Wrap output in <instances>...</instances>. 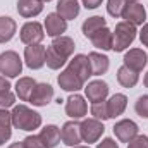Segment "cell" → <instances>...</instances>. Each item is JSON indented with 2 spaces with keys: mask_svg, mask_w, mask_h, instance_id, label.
<instances>
[{
  "mask_svg": "<svg viewBox=\"0 0 148 148\" xmlns=\"http://www.w3.org/2000/svg\"><path fill=\"white\" fill-rule=\"evenodd\" d=\"M66 114L71 119H83L88 114V103L84 100V97L73 93L67 100H66Z\"/></svg>",
  "mask_w": 148,
  "mask_h": 148,
  "instance_id": "cell-10",
  "label": "cell"
},
{
  "mask_svg": "<svg viewBox=\"0 0 148 148\" xmlns=\"http://www.w3.org/2000/svg\"><path fill=\"white\" fill-rule=\"evenodd\" d=\"M60 140L67 147H77L83 141V138H81V122H77L76 119L67 121L60 129Z\"/></svg>",
  "mask_w": 148,
  "mask_h": 148,
  "instance_id": "cell-7",
  "label": "cell"
},
{
  "mask_svg": "<svg viewBox=\"0 0 148 148\" xmlns=\"http://www.w3.org/2000/svg\"><path fill=\"white\" fill-rule=\"evenodd\" d=\"M67 62V57H64L60 52H57L52 45L47 48V57H45V64L52 69V71H59L66 66Z\"/></svg>",
  "mask_w": 148,
  "mask_h": 148,
  "instance_id": "cell-29",
  "label": "cell"
},
{
  "mask_svg": "<svg viewBox=\"0 0 148 148\" xmlns=\"http://www.w3.org/2000/svg\"><path fill=\"white\" fill-rule=\"evenodd\" d=\"M138 131H140L138 124L131 119H122L114 124V134L122 143H129L134 136H138Z\"/></svg>",
  "mask_w": 148,
  "mask_h": 148,
  "instance_id": "cell-8",
  "label": "cell"
},
{
  "mask_svg": "<svg viewBox=\"0 0 148 148\" xmlns=\"http://www.w3.org/2000/svg\"><path fill=\"white\" fill-rule=\"evenodd\" d=\"M57 14L66 19V21H71V19H76L79 16V10H81V5L77 0H59L57 5Z\"/></svg>",
  "mask_w": 148,
  "mask_h": 148,
  "instance_id": "cell-18",
  "label": "cell"
},
{
  "mask_svg": "<svg viewBox=\"0 0 148 148\" xmlns=\"http://www.w3.org/2000/svg\"><path fill=\"white\" fill-rule=\"evenodd\" d=\"M16 29H17V24L12 17L0 16V45L10 41L16 35Z\"/></svg>",
  "mask_w": 148,
  "mask_h": 148,
  "instance_id": "cell-26",
  "label": "cell"
},
{
  "mask_svg": "<svg viewBox=\"0 0 148 148\" xmlns=\"http://www.w3.org/2000/svg\"><path fill=\"white\" fill-rule=\"evenodd\" d=\"M67 69H71L74 74H77L84 83L88 81V77L91 76V66H90V59L88 55H83V53H77L74 55L73 59L69 60V66Z\"/></svg>",
  "mask_w": 148,
  "mask_h": 148,
  "instance_id": "cell-16",
  "label": "cell"
},
{
  "mask_svg": "<svg viewBox=\"0 0 148 148\" xmlns=\"http://www.w3.org/2000/svg\"><path fill=\"white\" fill-rule=\"evenodd\" d=\"M43 28H45V33H47L48 36H52V38L62 36V35L67 31V21L62 19L57 12H50V14H47V17H45Z\"/></svg>",
  "mask_w": 148,
  "mask_h": 148,
  "instance_id": "cell-9",
  "label": "cell"
},
{
  "mask_svg": "<svg viewBox=\"0 0 148 148\" xmlns=\"http://www.w3.org/2000/svg\"><path fill=\"white\" fill-rule=\"evenodd\" d=\"M52 98H53V88L48 83H36L29 97V103H33L35 107H45L52 102Z\"/></svg>",
  "mask_w": 148,
  "mask_h": 148,
  "instance_id": "cell-13",
  "label": "cell"
},
{
  "mask_svg": "<svg viewBox=\"0 0 148 148\" xmlns=\"http://www.w3.org/2000/svg\"><path fill=\"white\" fill-rule=\"evenodd\" d=\"M105 133V126H103V122L102 121H98V119H93V117H90V119H84L83 122H81V138H83V141L84 143H97L100 138H102V134Z\"/></svg>",
  "mask_w": 148,
  "mask_h": 148,
  "instance_id": "cell-4",
  "label": "cell"
},
{
  "mask_svg": "<svg viewBox=\"0 0 148 148\" xmlns=\"http://www.w3.org/2000/svg\"><path fill=\"white\" fill-rule=\"evenodd\" d=\"M35 86H36V81L33 77H28V76L19 77L17 83H16V86H14L16 88V95L19 97L21 102H29V97H31Z\"/></svg>",
  "mask_w": 148,
  "mask_h": 148,
  "instance_id": "cell-23",
  "label": "cell"
},
{
  "mask_svg": "<svg viewBox=\"0 0 148 148\" xmlns=\"http://www.w3.org/2000/svg\"><path fill=\"white\" fill-rule=\"evenodd\" d=\"M19 38L24 45H38L45 38V28L36 21H28L23 24L19 31Z\"/></svg>",
  "mask_w": 148,
  "mask_h": 148,
  "instance_id": "cell-5",
  "label": "cell"
},
{
  "mask_svg": "<svg viewBox=\"0 0 148 148\" xmlns=\"http://www.w3.org/2000/svg\"><path fill=\"white\" fill-rule=\"evenodd\" d=\"M127 3H136V2H140V0H126Z\"/></svg>",
  "mask_w": 148,
  "mask_h": 148,
  "instance_id": "cell-41",
  "label": "cell"
},
{
  "mask_svg": "<svg viewBox=\"0 0 148 148\" xmlns=\"http://www.w3.org/2000/svg\"><path fill=\"white\" fill-rule=\"evenodd\" d=\"M97 148H119V145H117L115 140H112V138H103V140L97 145Z\"/></svg>",
  "mask_w": 148,
  "mask_h": 148,
  "instance_id": "cell-36",
  "label": "cell"
},
{
  "mask_svg": "<svg viewBox=\"0 0 148 148\" xmlns=\"http://www.w3.org/2000/svg\"><path fill=\"white\" fill-rule=\"evenodd\" d=\"M16 102V95L10 91V83L5 76H0V109H9Z\"/></svg>",
  "mask_w": 148,
  "mask_h": 148,
  "instance_id": "cell-28",
  "label": "cell"
},
{
  "mask_svg": "<svg viewBox=\"0 0 148 148\" xmlns=\"http://www.w3.org/2000/svg\"><path fill=\"white\" fill-rule=\"evenodd\" d=\"M7 148H26V147H24V143H23V141H17V143H12V145H9Z\"/></svg>",
  "mask_w": 148,
  "mask_h": 148,
  "instance_id": "cell-39",
  "label": "cell"
},
{
  "mask_svg": "<svg viewBox=\"0 0 148 148\" xmlns=\"http://www.w3.org/2000/svg\"><path fill=\"white\" fill-rule=\"evenodd\" d=\"M91 115H93V119H98V121H107L109 119V110H107V100H103V102H95V103H91Z\"/></svg>",
  "mask_w": 148,
  "mask_h": 148,
  "instance_id": "cell-31",
  "label": "cell"
},
{
  "mask_svg": "<svg viewBox=\"0 0 148 148\" xmlns=\"http://www.w3.org/2000/svg\"><path fill=\"white\" fill-rule=\"evenodd\" d=\"M43 2H50V0H43Z\"/></svg>",
  "mask_w": 148,
  "mask_h": 148,
  "instance_id": "cell-43",
  "label": "cell"
},
{
  "mask_svg": "<svg viewBox=\"0 0 148 148\" xmlns=\"http://www.w3.org/2000/svg\"><path fill=\"white\" fill-rule=\"evenodd\" d=\"M73 148H90V145H88V147H83V145H77V147H73Z\"/></svg>",
  "mask_w": 148,
  "mask_h": 148,
  "instance_id": "cell-42",
  "label": "cell"
},
{
  "mask_svg": "<svg viewBox=\"0 0 148 148\" xmlns=\"http://www.w3.org/2000/svg\"><path fill=\"white\" fill-rule=\"evenodd\" d=\"M127 107V97L122 93H115L107 100V110H109V119H115L122 115Z\"/></svg>",
  "mask_w": 148,
  "mask_h": 148,
  "instance_id": "cell-20",
  "label": "cell"
},
{
  "mask_svg": "<svg viewBox=\"0 0 148 148\" xmlns=\"http://www.w3.org/2000/svg\"><path fill=\"white\" fill-rule=\"evenodd\" d=\"M90 41L93 43V47H97V48H100V50H103V52H107V50H112V43H114V35H112V31L105 26V28H102L100 31H97L93 36L90 38Z\"/></svg>",
  "mask_w": 148,
  "mask_h": 148,
  "instance_id": "cell-22",
  "label": "cell"
},
{
  "mask_svg": "<svg viewBox=\"0 0 148 148\" xmlns=\"http://www.w3.org/2000/svg\"><path fill=\"white\" fill-rule=\"evenodd\" d=\"M12 136V115L7 109H0V147Z\"/></svg>",
  "mask_w": 148,
  "mask_h": 148,
  "instance_id": "cell-27",
  "label": "cell"
},
{
  "mask_svg": "<svg viewBox=\"0 0 148 148\" xmlns=\"http://www.w3.org/2000/svg\"><path fill=\"white\" fill-rule=\"evenodd\" d=\"M45 57H47V48L38 43V45H26L24 48V62L29 69H41L45 66Z\"/></svg>",
  "mask_w": 148,
  "mask_h": 148,
  "instance_id": "cell-6",
  "label": "cell"
},
{
  "mask_svg": "<svg viewBox=\"0 0 148 148\" xmlns=\"http://www.w3.org/2000/svg\"><path fill=\"white\" fill-rule=\"evenodd\" d=\"M140 40H141V43L148 47V23L143 24V28H141V31H140Z\"/></svg>",
  "mask_w": 148,
  "mask_h": 148,
  "instance_id": "cell-37",
  "label": "cell"
},
{
  "mask_svg": "<svg viewBox=\"0 0 148 148\" xmlns=\"http://www.w3.org/2000/svg\"><path fill=\"white\" fill-rule=\"evenodd\" d=\"M88 59H90V66H91V76H102L110 67V59L105 53L91 52V53H88Z\"/></svg>",
  "mask_w": 148,
  "mask_h": 148,
  "instance_id": "cell-19",
  "label": "cell"
},
{
  "mask_svg": "<svg viewBox=\"0 0 148 148\" xmlns=\"http://www.w3.org/2000/svg\"><path fill=\"white\" fill-rule=\"evenodd\" d=\"M127 148H148V136H145V134L134 136V138L127 143Z\"/></svg>",
  "mask_w": 148,
  "mask_h": 148,
  "instance_id": "cell-35",
  "label": "cell"
},
{
  "mask_svg": "<svg viewBox=\"0 0 148 148\" xmlns=\"http://www.w3.org/2000/svg\"><path fill=\"white\" fill-rule=\"evenodd\" d=\"M57 83H59V86L62 88V90H66V91H71V93H76V91H79L81 88H84V81L77 76V74H74L71 69H64L62 73L57 76Z\"/></svg>",
  "mask_w": 148,
  "mask_h": 148,
  "instance_id": "cell-14",
  "label": "cell"
},
{
  "mask_svg": "<svg viewBox=\"0 0 148 148\" xmlns=\"http://www.w3.org/2000/svg\"><path fill=\"white\" fill-rule=\"evenodd\" d=\"M143 84H145V86L148 88V73L145 74V77H143Z\"/></svg>",
  "mask_w": 148,
  "mask_h": 148,
  "instance_id": "cell-40",
  "label": "cell"
},
{
  "mask_svg": "<svg viewBox=\"0 0 148 148\" xmlns=\"http://www.w3.org/2000/svg\"><path fill=\"white\" fill-rule=\"evenodd\" d=\"M40 140L43 141V145L47 148H55L60 143V129L53 124H48L45 126L41 131H40Z\"/></svg>",
  "mask_w": 148,
  "mask_h": 148,
  "instance_id": "cell-21",
  "label": "cell"
},
{
  "mask_svg": "<svg viewBox=\"0 0 148 148\" xmlns=\"http://www.w3.org/2000/svg\"><path fill=\"white\" fill-rule=\"evenodd\" d=\"M52 47L57 50V52H60L64 57H71L74 53V48H76V45H74V40L73 38H69V36H57V38H53V41H52Z\"/></svg>",
  "mask_w": 148,
  "mask_h": 148,
  "instance_id": "cell-30",
  "label": "cell"
},
{
  "mask_svg": "<svg viewBox=\"0 0 148 148\" xmlns=\"http://www.w3.org/2000/svg\"><path fill=\"white\" fill-rule=\"evenodd\" d=\"M136 26L127 23V21H121L115 24V29L112 31L114 35V43H112V50L114 52H124L126 48H129V45L134 41L136 38Z\"/></svg>",
  "mask_w": 148,
  "mask_h": 148,
  "instance_id": "cell-2",
  "label": "cell"
},
{
  "mask_svg": "<svg viewBox=\"0 0 148 148\" xmlns=\"http://www.w3.org/2000/svg\"><path fill=\"white\" fill-rule=\"evenodd\" d=\"M12 126L19 131H33L41 126V115L28 105H14L10 112Z\"/></svg>",
  "mask_w": 148,
  "mask_h": 148,
  "instance_id": "cell-1",
  "label": "cell"
},
{
  "mask_svg": "<svg viewBox=\"0 0 148 148\" xmlns=\"http://www.w3.org/2000/svg\"><path fill=\"white\" fill-rule=\"evenodd\" d=\"M107 26V21H105V17H102V16H91V17H88L84 23H83V26H81V31H83V35L84 36L90 38L93 36L97 31H100L102 28H105Z\"/></svg>",
  "mask_w": 148,
  "mask_h": 148,
  "instance_id": "cell-25",
  "label": "cell"
},
{
  "mask_svg": "<svg viewBox=\"0 0 148 148\" xmlns=\"http://www.w3.org/2000/svg\"><path fill=\"white\" fill-rule=\"evenodd\" d=\"M23 73V60L17 52L5 50L0 53V74L5 77H17Z\"/></svg>",
  "mask_w": 148,
  "mask_h": 148,
  "instance_id": "cell-3",
  "label": "cell"
},
{
  "mask_svg": "<svg viewBox=\"0 0 148 148\" xmlns=\"http://www.w3.org/2000/svg\"><path fill=\"white\" fill-rule=\"evenodd\" d=\"M43 0H17V12L24 19L36 17L43 10Z\"/></svg>",
  "mask_w": 148,
  "mask_h": 148,
  "instance_id": "cell-17",
  "label": "cell"
},
{
  "mask_svg": "<svg viewBox=\"0 0 148 148\" xmlns=\"http://www.w3.org/2000/svg\"><path fill=\"white\" fill-rule=\"evenodd\" d=\"M138 79H140V73L129 69L127 66H121L117 69V81L124 88H134L138 84Z\"/></svg>",
  "mask_w": 148,
  "mask_h": 148,
  "instance_id": "cell-24",
  "label": "cell"
},
{
  "mask_svg": "<svg viewBox=\"0 0 148 148\" xmlns=\"http://www.w3.org/2000/svg\"><path fill=\"white\" fill-rule=\"evenodd\" d=\"M23 143H24V147L26 148H47L45 145H43V141L40 140V136H36V134H29V136H26Z\"/></svg>",
  "mask_w": 148,
  "mask_h": 148,
  "instance_id": "cell-34",
  "label": "cell"
},
{
  "mask_svg": "<svg viewBox=\"0 0 148 148\" xmlns=\"http://www.w3.org/2000/svg\"><path fill=\"white\" fill-rule=\"evenodd\" d=\"M122 19L131 23V24H134V26H143L145 21H147V10H145V7L140 2L127 3L124 12H122Z\"/></svg>",
  "mask_w": 148,
  "mask_h": 148,
  "instance_id": "cell-15",
  "label": "cell"
},
{
  "mask_svg": "<svg viewBox=\"0 0 148 148\" xmlns=\"http://www.w3.org/2000/svg\"><path fill=\"white\" fill-rule=\"evenodd\" d=\"M81 2H83V5H84L86 9H97V7L102 5L103 0H81Z\"/></svg>",
  "mask_w": 148,
  "mask_h": 148,
  "instance_id": "cell-38",
  "label": "cell"
},
{
  "mask_svg": "<svg viewBox=\"0 0 148 148\" xmlns=\"http://www.w3.org/2000/svg\"><path fill=\"white\" fill-rule=\"evenodd\" d=\"M148 64V55L145 50L141 48H131L124 53V66H127L129 69L141 73Z\"/></svg>",
  "mask_w": 148,
  "mask_h": 148,
  "instance_id": "cell-11",
  "label": "cell"
},
{
  "mask_svg": "<svg viewBox=\"0 0 148 148\" xmlns=\"http://www.w3.org/2000/svg\"><path fill=\"white\" fill-rule=\"evenodd\" d=\"M127 2L126 0H109L107 2V12L110 14L112 17H122V12L126 9Z\"/></svg>",
  "mask_w": 148,
  "mask_h": 148,
  "instance_id": "cell-32",
  "label": "cell"
},
{
  "mask_svg": "<svg viewBox=\"0 0 148 148\" xmlns=\"http://www.w3.org/2000/svg\"><path fill=\"white\" fill-rule=\"evenodd\" d=\"M84 95L86 98L95 103V102H103L109 95V84L102 79H95V81H90L86 86H84Z\"/></svg>",
  "mask_w": 148,
  "mask_h": 148,
  "instance_id": "cell-12",
  "label": "cell"
},
{
  "mask_svg": "<svg viewBox=\"0 0 148 148\" xmlns=\"http://www.w3.org/2000/svg\"><path fill=\"white\" fill-rule=\"evenodd\" d=\"M134 110H136V114H138L140 117L148 119V95H141V97L136 100Z\"/></svg>",
  "mask_w": 148,
  "mask_h": 148,
  "instance_id": "cell-33",
  "label": "cell"
}]
</instances>
